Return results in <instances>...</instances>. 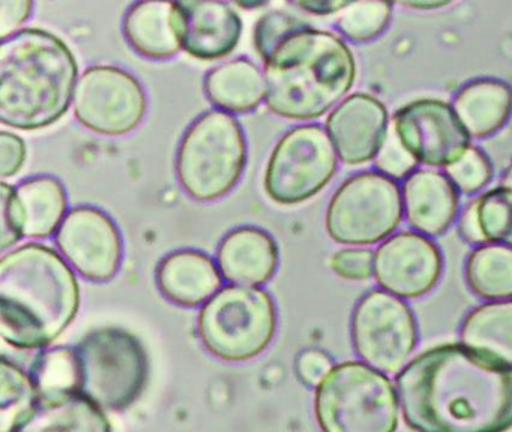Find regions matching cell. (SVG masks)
Returning <instances> with one entry per match:
<instances>
[{"label":"cell","mask_w":512,"mask_h":432,"mask_svg":"<svg viewBox=\"0 0 512 432\" xmlns=\"http://www.w3.org/2000/svg\"><path fill=\"white\" fill-rule=\"evenodd\" d=\"M407 222L424 236H439L451 227L460 209L458 189L437 170H415L403 185Z\"/></svg>","instance_id":"obj_18"},{"label":"cell","mask_w":512,"mask_h":432,"mask_svg":"<svg viewBox=\"0 0 512 432\" xmlns=\"http://www.w3.org/2000/svg\"><path fill=\"white\" fill-rule=\"evenodd\" d=\"M247 140L235 116L211 110L194 120L176 159L179 183L190 197L214 201L229 194L244 174Z\"/></svg>","instance_id":"obj_6"},{"label":"cell","mask_w":512,"mask_h":432,"mask_svg":"<svg viewBox=\"0 0 512 432\" xmlns=\"http://www.w3.org/2000/svg\"><path fill=\"white\" fill-rule=\"evenodd\" d=\"M10 432H113L103 408L82 393L44 396Z\"/></svg>","instance_id":"obj_22"},{"label":"cell","mask_w":512,"mask_h":432,"mask_svg":"<svg viewBox=\"0 0 512 432\" xmlns=\"http://www.w3.org/2000/svg\"><path fill=\"white\" fill-rule=\"evenodd\" d=\"M452 107L470 137H490L511 117L512 87L496 78H479L458 90Z\"/></svg>","instance_id":"obj_23"},{"label":"cell","mask_w":512,"mask_h":432,"mask_svg":"<svg viewBox=\"0 0 512 432\" xmlns=\"http://www.w3.org/2000/svg\"><path fill=\"white\" fill-rule=\"evenodd\" d=\"M337 170V150L328 131L320 125L295 126L269 156L265 191L275 203L299 204L319 194Z\"/></svg>","instance_id":"obj_10"},{"label":"cell","mask_w":512,"mask_h":432,"mask_svg":"<svg viewBox=\"0 0 512 432\" xmlns=\"http://www.w3.org/2000/svg\"><path fill=\"white\" fill-rule=\"evenodd\" d=\"M197 329L209 353L227 362H245L274 339L277 308L262 288L227 285L202 306Z\"/></svg>","instance_id":"obj_8"},{"label":"cell","mask_w":512,"mask_h":432,"mask_svg":"<svg viewBox=\"0 0 512 432\" xmlns=\"http://www.w3.org/2000/svg\"><path fill=\"white\" fill-rule=\"evenodd\" d=\"M460 233L469 243L481 245L484 242L481 231H479L478 222H476L475 209H473L472 201L467 204L460 218Z\"/></svg>","instance_id":"obj_40"},{"label":"cell","mask_w":512,"mask_h":432,"mask_svg":"<svg viewBox=\"0 0 512 432\" xmlns=\"http://www.w3.org/2000/svg\"><path fill=\"white\" fill-rule=\"evenodd\" d=\"M0 422L2 432H10L20 417L38 401L37 387L31 375L10 360L0 363Z\"/></svg>","instance_id":"obj_29"},{"label":"cell","mask_w":512,"mask_h":432,"mask_svg":"<svg viewBox=\"0 0 512 432\" xmlns=\"http://www.w3.org/2000/svg\"><path fill=\"white\" fill-rule=\"evenodd\" d=\"M302 11L310 12L314 15H331L335 12H341L349 2H335V0H304V2L295 3Z\"/></svg>","instance_id":"obj_41"},{"label":"cell","mask_w":512,"mask_h":432,"mask_svg":"<svg viewBox=\"0 0 512 432\" xmlns=\"http://www.w3.org/2000/svg\"><path fill=\"white\" fill-rule=\"evenodd\" d=\"M398 393L367 363L334 366L316 387L314 413L322 432H397Z\"/></svg>","instance_id":"obj_5"},{"label":"cell","mask_w":512,"mask_h":432,"mask_svg":"<svg viewBox=\"0 0 512 432\" xmlns=\"http://www.w3.org/2000/svg\"><path fill=\"white\" fill-rule=\"evenodd\" d=\"M403 419L413 432H509L512 366L464 344H440L395 377Z\"/></svg>","instance_id":"obj_1"},{"label":"cell","mask_w":512,"mask_h":432,"mask_svg":"<svg viewBox=\"0 0 512 432\" xmlns=\"http://www.w3.org/2000/svg\"><path fill=\"white\" fill-rule=\"evenodd\" d=\"M80 284L52 246L25 243L0 260V332L11 347H49L77 317Z\"/></svg>","instance_id":"obj_2"},{"label":"cell","mask_w":512,"mask_h":432,"mask_svg":"<svg viewBox=\"0 0 512 432\" xmlns=\"http://www.w3.org/2000/svg\"><path fill=\"white\" fill-rule=\"evenodd\" d=\"M334 368L332 357L319 348H307L296 357L295 371L299 380L310 387H317Z\"/></svg>","instance_id":"obj_37"},{"label":"cell","mask_w":512,"mask_h":432,"mask_svg":"<svg viewBox=\"0 0 512 432\" xmlns=\"http://www.w3.org/2000/svg\"><path fill=\"white\" fill-rule=\"evenodd\" d=\"M0 228H2L0 249L4 252L16 245L23 237L19 213H17L16 188L8 185L7 182L0 183Z\"/></svg>","instance_id":"obj_36"},{"label":"cell","mask_w":512,"mask_h":432,"mask_svg":"<svg viewBox=\"0 0 512 432\" xmlns=\"http://www.w3.org/2000/svg\"><path fill=\"white\" fill-rule=\"evenodd\" d=\"M326 131L338 158L347 165L376 159L388 135L385 104L367 93H353L340 102L326 119Z\"/></svg>","instance_id":"obj_16"},{"label":"cell","mask_w":512,"mask_h":432,"mask_svg":"<svg viewBox=\"0 0 512 432\" xmlns=\"http://www.w3.org/2000/svg\"><path fill=\"white\" fill-rule=\"evenodd\" d=\"M79 393L103 410L119 411L142 396L149 359L142 341L121 327H101L76 347Z\"/></svg>","instance_id":"obj_7"},{"label":"cell","mask_w":512,"mask_h":432,"mask_svg":"<svg viewBox=\"0 0 512 432\" xmlns=\"http://www.w3.org/2000/svg\"><path fill=\"white\" fill-rule=\"evenodd\" d=\"M34 3L29 0H0V38H10L31 17Z\"/></svg>","instance_id":"obj_39"},{"label":"cell","mask_w":512,"mask_h":432,"mask_svg":"<svg viewBox=\"0 0 512 432\" xmlns=\"http://www.w3.org/2000/svg\"><path fill=\"white\" fill-rule=\"evenodd\" d=\"M355 80L349 45L335 33L308 26L284 39L265 60L266 105L284 119H319Z\"/></svg>","instance_id":"obj_4"},{"label":"cell","mask_w":512,"mask_h":432,"mask_svg":"<svg viewBox=\"0 0 512 432\" xmlns=\"http://www.w3.org/2000/svg\"><path fill=\"white\" fill-rule=\"evenodd\" d=\"M26 161V143L14 132H0V176H16Z\"/></svg>","instance_id":"obj_38"},{"label":"cell","mask_w":512,"mask_h":432,"mask_svg":"<svg viewBox=\"0 0 512 432\" xmlns=\"http://www.w3.org/2000/svg\"><path fill=\"white\" fill-rule=\"evenodd\" d=\"M466 282L470 290L485 300L512 299V248L482 245L470 252L466 261Z\"/></svg>","instance_id":"obj_27"},{"label":"cell","mask_w":512,"mask_h":432,"mask_svg":"<svg viewBox=\"0 0 512 432\" xmlns=\"http://www.w3.org/2000/svg\"><path fill=\"white\" fill-rule=\"evenodd\" d=\"M392 17V3H349L337 18L341 35L353 42H367L385 32Z\"/></svg>","instance_id":"obj_31"},{"label":"cell","mask_w":512,"mask_h":432,"mask_svg":"<svg viewBox=\"0 0 512 432\" xmlns=\"http://www.w3.org/2000/svg\"><path fill=\"white\" fill-rule=\"evenodd\" d=\"M472 204L484 242L512 248V189L496 186Z\"/></svg>","instance_id":"obj_30"},{"label":"cell","mask_w":512,"mask_h":432,"mask_svg":"<svg viewBox=\"0 0 512 432\" xmlns=\"http://www.w3.org/2000/svg\"><path fill=\"white\" fill-rule=\"evenodd\" d=\"M403 5L413 9H437L448 6L449 2H404Z\"/></svg>","instance_id":"obj_42"},{"label":"cell","mask_w":512,"mask_h":432,"mask_svg":"<svg viewBox=\"0 0 512 432\" xmlns=\"http://www.w3.org/2000/svg\"><path fill=\"white\" fill-rule=\"evenodd\" d=\"M439 246L415 231H401L386 239L374 254L377 284L401 299L430 293L442 278Z\"/></svg>","instance_id":"obj_15"},{"label":"cell","mask_w":512,"mask_h":432,"mask_svg":"<svg viewBox=\"0 0 512 432\" xmlns=\"http://www.w3.org/2000/svg\"><path fill=\"white\" fill-rule=\"evenodd\" d=\"M446 176L455 188L463 194H475L490 183L493 167L490 159L478 147H469L466 153L454 164L445 168Z\"/></svg>","instance_id":"obj_32"},{"label":"cell","mask_w":512,"mask_h":432,"mask_svg":"<svg viewBox=\"0 0 512 432\" xmlns=\"http://www.w3.org/2000/svg\"><path fill=\"white\" fill-rule=\"evenodd\" d=\"M124 35L134 51L166 60L184 50V15L179 2H137L124 17Z\"/></svg>","instance_id":"obj_19"},{"label":"cell","mask_w":512,"mask_h":432,"mask_svg":"<svg viewBox=\"0 0 512 432\" xmlns=\"http://www.w3.org/2000/svg\"><path fill=\"white\" fill-rule=\"evenodd\" d=\"M416 161L406 147L400 143L394 129L389 126L388 135H386L385 143L376 156V167L379 173L391 177L394 180L409 177L415 171Z\"/></svg>","instance_id":"obj_34"},{"label":"cell","mask_w":512,"mask_h":432,"mask_svg":"<svg viewBox=\"0 0 512 432\" xmlns=\"http://www.w3.org/2000/svg\"><path fill=\"white\" fill-rule=\"evenodd\" d=\"M17 213L23 236L46 239L58 233L67 216V191L53 176H35L16 186Z\"/></svg>","instance_id":"obj_24"},{"label":"cell","mask_w":512,"mask_h":432,"mask_svg":"<svg viewBox=\"0 0 512 432\" xmlns=\"http://www.w3.org/2000/svg\"><path fill=\"white\" fill-rule=\"evenodd\" d=\"M461 344L512 366V299L482 303L461 324Z\"/></svg>","instance_id":"obj_26"},{"label":"cell","mask_w":512,"mask_h":432,"mask_svg":"<svg viewBox=\"0 0 512 432\" xmlns=\"http://www.w3.org/2000/svg\"><path fill=\"white\" fill-rule=\"evenodd\" d=\"M184 15V50L200 60H218L238 47L242 18L224 2H179Z\"/></svg>","instance_id":"obj_17"},{"label":"cell","mask_w":512,"mask_h":432,"mask_svg":"<svg viewBox=\"0 0 512 432\" xmlns=\"http://www.w3.org/2000/svg\"><path fill=\"white\" fill-rule=\"evenodd\" d=\"M55 240L62 257L89 281H109L121 269V231L104 210L74 207L65 216Z\"/></svg>","instance_id":"obj_14"},{"label":"cell","mask_w":512,"mask_h":432,"mask_svg":"<svg viewBox=\"0 0 512 432\" xmlns=\"http://www.w3.org/2000/svg\"><path fill=\"white\" fill-rule=\"evenodd\" d=\"M278 258L274 237L250 225L227 233L217 251L218 269L223 278L248 287L266 284L277 270Z\"/></svg>","instance_id":"obj_20"},{"label":"cell","mask_w":512,"mask_h":432,"mask_svg":"<svg viewBox=\"0 0 512 432\" xmlns=\"http://www.w3.org/2000/svg\"><path fill=\"white\" fill-rule=\"evenodd\" d=\"M79 65L49 30L26 27L0 44V122L20 131L47 128L67 114Z\"/></svg>","instance_id":"obj_3"},{"label":"cell","mask_w":512,"mask_h":432,"mask_svg":"<svg viewBox=\"0 0 512 432\" xmlns=\"http://www.w3.org/2000/svg\"><path fill=\"white\" fill-rule=\"evenodd\" d=\"M356 354L376 371H400L418 344V326L412 309L385 290L365 294L352 317Z\"/></svg>","instance_id":"obj_11"},{"label":"cell","mask_w":512,"mask_h":432,"mask_svg":"<svg viewBox=\"0 0 512 432\" xmlns=\"http://www.w3.org/2000/svg\"><path fill=\"white\" fill-rule=\"evenodd\" d=\"M157 284L170 302L191 308L208 302L221 290L223 275L205 252L181 249L160 261Z\"/></svg>","instance_id":"obj_21"},{"label":"cell","mask_w":512,"mask_h":432,"mask_svg":"<svg viewBox=\"0 0 512 432\" xmlns=\"http://www.w3.org/2000/svg\"><path fill=\"white\" fill-rule=\"evenodd\" d=\"M331 269L346 281H367L374 273L373 251L365 248H347L335 252Z\"/></svg>","instance_id":"obj_35"},{"label":"cell","mask_w":512,"mask_h":432,"mask_svg":"<svg viewBox=\"0 0 512 432\" xmlns=\"http://www.w3.org/2000/svg\"><path fill=\"white\" fill-rule=\"evenodd\" d=\"M502 185L512 189V164L509 165L508 170L503 174Z\"/></svg>","instance_id":"obj_43"},{"label":"cell","mask_w":512,"mask_h":432,"mask_svg":"<svg viewBox=\"0 0 512 432\" xmlns=\"http://www.w3.org/2000/svg\"><path fill=\"white\" fill-rule=\"evenodd\" d=\"M205 92L226 113H248L265 99V80L256 63L245 57L221 63L205 78Z\"/></svg>","instance_id":"obj_25"},{"label":"cell","mask_w":512,"mask_h":432,"mask_svg":"<svg viewBox=\"0 0 512 432\" xmlns=\"http://www.w3.org/2000/svg\"><path fill=\"white\" fill-rule=\"evenodd\" d=\"M73 107L85 128L118 137L142 123L148 98L140 81L130 72L118 66L95 65L80 75Z\"/></svg>","instance_id":"obj_12"},{"label":"cell","mask_w":512,"mask_h":432,"mask_svg":"<svg viewBox=\"0 0 512 432\" xmlns=\"http://www.w3.org/2000/svg\"><path fill=\"white\" fill-rule=\"evenodd\" d=\"M403 191L379 171H362L341 183L326 209V231L343 245H374L403 221Z\"/></svg>","instance_id":"obj_9"},{"label":"cell","mask_w":512,"mask_h":432,"mask_svg":"<svg viewBox=\"0 0 512 432\" xmlns=\"http://www.w3.org/2000/svg\"><path fill=\"white\" fill-rule=\"evenodd\" d=\"M236 5L241 6V8H260V6H265L266 2H257V3H245L238 2Z\"/></svg>","instance_id":"obj_44"},{"label":"cell","mask_w":512,"mask_h":432,"mask_svg":"<svg viewBox=\"0 0 512 432\" xmlns=\"http://www.w3.org/2000/svg\"><path fill=\"white\" fill-rule=\"evenodd\" d=\"M31 378L40 398L79 393L76 351L67 347L47 348L35 357Z\"/></svg>","instance_id":"obj_28"},{"label":"cell","mask_w":512,"mask_h":432,"mask_svg":"<svg viewBox=\"0 0 512 432\" xmlns=\"http://www.w3.org/2000/svg\"><path fill=\"white\" fill-rule=\"evenodd\" d=\"M298 18L283 11H269L257 20L254 27V47L263 62L274 53L275 48L292 33L305 29Z\"/></svg>","instance_id":"obj_33"},{"label":"cell","mask_w":512,"mask_h":432,"mask_svg":"<svg viewBox=\"0 0 512 432\" xmlns=\"http://www.w3.org/2000/svg\"><path fill=\"white\" fill-rule=\"evenodd\" d=\"M391 128L407 152L428 167H449L470 147L469 132L454 107L442 99L422 98L403 105Z\"/></svg>","instance_id":"obj_13"}]
</instances>
